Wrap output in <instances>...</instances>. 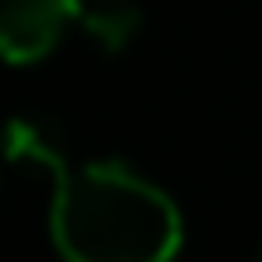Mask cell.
I'll use <instances>...</instances> for the list:
<instances>
[{
  "label": "cell",
  "mask_w": 262,
  "mask_h": 262,
  "mask_svg": "<svg viewBox=\"0 0 262 262\" xmlns=\"http://www.w3.org/2000/svg\"><path fill=\"white\" fill-rule=\"evenodd\" d=\"M49 233L63 262H170L185 243V219L126 160H83L49 194Z\"/></svg>",
  "instance_id": "6da1fadb"
},
{
  "label": "cell",
  "mask_w": 262,
  "mask_h": 262,
  "mask_svg": "<svg viewBox=\"0 0 262 262\" xmlns=\"http://www.w3.org/2000/svg\"><path fill=\"white\" fill-rule=\"evenodd\" d=\"M88 0H0V54L29 68L58 49V39L83 25Z\"/></svg>",
  "instance_id": "7a4b0ae2"
},
{
  "label": "cell",
  "mask_w": 262,
  "mask_h": 262,
  "mask_svg": "<svg viewBox=\"0 0 262 262\" xmlns=\"http://www.w3.org/2000/svg\"><path fill=\"white\" fill-rule=\"evenodd\" d=\"M141 29V5L136 0H97L83 10V34L107 54H122Z\"/></svg>",
  "instance_id": "3957f363"
},
{
  "label": "cell",
  "mask_w": 262,
  "mask_h": 262,
  "mask_svg": "<svg viewBox=\"0 0 262 262\" xmlns=\"http://www.w3.org/2000/svg\"><path fill=\"white\" fill-rule=\"evenodd\" d=\"M257 262H262V257H257Z\"/></svg>",
  "instance_id": "277c9868"
}]
</instances>
